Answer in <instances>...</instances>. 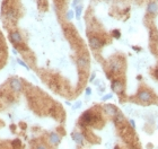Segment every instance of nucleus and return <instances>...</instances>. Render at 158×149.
<instances>
[{"instance_id": "obj_30", "label": "nucleus", "mask_w": 158, "mask_h": 149, "mask_svg": "<svg viewBox=\"0 0 158 149\" xmlns=\"http://www.w3.org/2000/svg\"><path fill=\"white\" fill-rule=\"evenodd\" d=\"M104 1H106V2H110V1H111V0H104Z\"/></svg>"}, {"instance_id": "obj_7", "label": "nucleus", "mask_w": 158, "mask_h": 149, "mask_svg": "<svg viewBox=\"0 0 158 149\" xmlns=\"http://www.w3.org/2000/svg\"><path fill=\"white\" fill-rule=\"evenodd\" d=\"M77 66L79 69L82 70H87L90 66V61H89V58L87 55H80L77 59Z\"/></svg>"}, {"instance_id": "obj_23", "label": "nucleus", "mask_w": 158, "mask_h": 149, "mask_svg": "<svg viewBox=\"0 0 158 149\" xmlns=\"http://www.w3.org/2000/svg\"><path fill=\"white\" fill-rule=\"evenodd\" d=\"M79 4H80V0H72V4H71V6H72V8L75 9V8H76L78 5H79Z\"/></svg>"}, {"instance_id": "obj_32", "label": "nucleus", "mask_w": 158, "mask_h": 149, "mask_svg": "<svg viewBox=\"0 0 158 149\" xmlns=\"http://www.w3.org/2000/svg\"><path fill=\"white\" fill-rule=\"evenodd\" d=\"M157 70H158V63H157Z\"/></svg>"}, {"instance_id": "obj_13", "label": "nucleus", "mask_w": 158, "mask_h": 149, "mask_svg": "<svg viewBox=\"0 0 158 149\" xmlns=\"http://www.w3.org/2000/svg\"><path fill=\"white\" fill-rule=\"evenodd\" d=\"M113 121L116 125H121V124L126 121V117H124V115H123L120 111H119V112H118V114L113 117Z\"/></svg>"}, {"instance_id": "obj_5", "label": "nucleus", "mask_w": 158, "mask_h": 149, "mask_svg": "<svg viewBox=\"0 0 158 149\" xmlns=\"http://www.w3.org/2000/svg\"><path fill=\"white\" fill-rule=\"evenodd\" d=\"M88 43H89V46H90L93 50H95V51L101 50L102 48L104 46V42H103L98 36H96V35H92V36H89Z\"/></svg>"}, {"instance_id": "obj_4", "label": "nucleus", "mask_w": 158, "mask_h": 149, "mask_svg": "<svg viewBox=\"0 0 158 149\" xmlns=\"http://www.w3.org/2000/svg\"><path fill=\"white\" fill-rule=\"evenodd\" d=\"M111 89L113 93L115 94H123L124 93V89H126V85H124V81L120 79V78H114L111 80Z\"/></svg>"}, {"instance_id": "obj_27", "label": "nucleus", "mask_w": 158, "mask_h": 149, "mask_svg": "<svg viewBox=\"0 0 158 149\" xmlns=\"http://www.w3.org/2000/svg\"><path fill=\"white\" fill-rule=\"evenodd\" d=\"M132 49H133V50H134L136 52H140V51H141V48H140V46H137V45H133V46H132Z\"/></svg>"}, {"instance_id": "obj_12", "label": "nucleus", "mask_w": 158, "mask_h": 149, "mask_svg": "<svg viewBox=\"0 0 158 149\" xmlns=\"http://www.w3.org/2000/svg\"><path fill=\"white\" fill-rule=\"evenodd\" d=\"M71 137H72V140L76 143H78V145H82L84 143V135L80 133V132L75 131V132L71 133Z\"/></svg>"}, {"instance_id": "obj_24", "label": "nucleus", "mask_w": 158, "mask_h": 149, "mask_svg": "<svg viewBox=\"0 0 158 149\" xmlns=\"http://www.w3.org/2000/svg\"><path fill=\"white\" fill-rule=\"evenodd\" d=\"M35 149H49V147H48L46 145H44V143H41V145H38Z\"/></svg>"}, {"instance_id": "obj_31", "label": "nucleus", "mask_w": 158, "mask_h": 149, "mask_svg": "<svg viewBox=\"0 0 158 149\" xmlns=\"http://www.w3.org/2000/svg\"><path fill=\"white\" fill-rule=\"evenodd\" d=\"M157 129H158V122H157Z\"/></svg>"}, {"instance_id": "obj_26", "label": "nucleus", "mask_w": 158, "mask_h": 149, "mask_svg": "<svg viewBox=\"0 0 158 149\" xmlns=\"http://www.w3.org/2000/svg\"><path fill=\"white\" fill-rule=\"evenodd\" d=\"M104 91H105V87L100 85V88H98V94H103Z\"/></svg>"}, {"instance_id": "obj_6", "label": "nucleus", "mask_w": 158, "mask_h": 149, "mask_svg": "<svg viewBox=\"0 0 158 149\" xmlns=\"http://www.w3.org/2000/svg\"><path fill=\"white\" fill-rule=\"evenodd\" d=\"M146 13L148 16H156L158 14V4L155 1V0H150V1H148V4H147V6H146Z\"/></svg>"}, {"instance_id": "obj_14", "label": "nucleus", "mask_w": 158, "mask_h": 149, "mask_svg": "<svg viewBox=\"0 0 158 149\" xmlns=\"http://www.w3.org/2000/svg\"><path fill=\"white\" fill-rule=\"evenodd\" d=\"M6 18L8 20H15L16 19V12L14 10L13 8H8V10L6 12Z\"/></svg>"}, {"instance_id": "obj_21", "label": "nucleus", "mask_w": 158, "mask_h": 149, "mask_svg": "<svg viewBox=\"0 0 158 149\" xmlns=\"http://www.w3.org/2000/svg\"><path fill=\"white\" fill-rule=\"evenodd\" d=\"M129 124L131 125V129L136 130V128H137V124H136V121H134L133 119H129Z\"/></svg>"}, {"instance_id": "obj_16", "label": "nucleus", "mask_w": 158, "mask_h": 149, "mask_svg": "<svg viewBox=\"0 0 158 149\" xmlns=\"http://www.w3.org/2000/svg\"><path fill=\"white\" fill-rule=\"evenodd\" d=\"M74 18H75V10H72V9L67 10V13H66V19L68 20V22H71Z\"/></svg>"}, {"instance_id": "obj_11", "label": "nucleus", "mask_w": 158, "mask_h": 149, "mask_svg": "<svg viewBox=\"0 0 158 149\" xmlns=\"http://www.w3.org/2000/svg\"><path fill=\"white\" fill-rule=\"evenodd\" d=\"M61 141V137L58 132H51L49 135V143L52 145V146H58Z\"/></svg>"}, {"instance_id": "obj_1", "label": "nucleus", "mask_w": 158, "mask_h": 149, "mask_svg": "<svg viewBox=\"0 0 158 149\" xmlns=\"http://www.w3.org/2000/svg\"><path fill=\"white\" fill-rule=\"evenodd\" d=\"M136 98L139 101L140 103L142 104H150L155 99V95L152 91L147 89V88H142L140 89L137 95H136Z\"/></svg>"}, {"instance_id": "obj_29", "label": "nucleus", "mask_w": 158, "mask_h": 149, "mask_svg": "<svg viewBox=\"0 0 158 149\" xmlns=\"http://www.w3.org/2000/svg\"><path fill=\"white\" fill-rule=\"evenodd\" d=\"M13 53H14V54H15V55H17V51H16L15 49H14V50H13Z\"/></svg>"}, {"instance_id": "obj_18", "label": "nucleus", "mask_w": 158, "mask_h": 149, "mask_svg": "<svg viewBox=\"0 0 158 149\" xmlns=\"http://www.w3.org/2000/svg\"><path fill=\"white\" fill-rule=\"evenodd\" d=\"M16 61H17V63H18L19 66L24 67V68H25V69H27V70H31V67H30L28 65H26V62H25V61H23L22 59L17 58V60H16Z\"/></svg>"}, {"instance_id": "obj_3", "label": "nucleus", "mask_w": 158, "mask_h": 149, "mask_svg": "<svg viewBox=\"0 0 158 149\" xmlns=\"http://www.w3.org/2000/svg\"><path fill=\"white\" fill-rule=\"evenodd\" d=\"M97 120V117L95 115L92 111H86L84 112L80 117V121L79 123L82 127H86V125H90V124H94Z\"/></svg>"}, {"instance_id": "obj_8", "label": "nucleus", "mask_w": 158, "mask_h": 149, "mask_svg": "<svg viewBox=\"0 0 158 149\" xmlns=\"http://www.w3.org/2000/svg\"><path fill=\"white\" fill-rule=\"evenodd\" d=\"M9 85H10V88L15 93H19V91H23V83L18 78H12L9 81Z\"/></svg>"}, {"instance_id": "obj_9", "label": "nucleus", "mask_w": 158, "mask_h": 149, "mask_svg": "<svg viewBox=\"0 0 158 149\" xmlns=\"http://www.w3.org/2000/svg\"><path fill=\"white\" fill-rule=\"evenodd\" d=\"M103 110H104V112H105L110 117H114L118 114V112H119V109H118L115 105H113V104H105V105L103 106Z\"/></svg>"}, {"instance_id": "obj_20", "label": "nucleus", "mask_w": 158, "mask_h": 149, "mask_svg": "<svg viewBox=\"0 0 158 149\" xmlns=\"http://www.w3.org/2000/svg\"><path fill=\"white\" fill-rule=\"evenodd\" d=\"M82 106V101H77L76 103L72 105V110H78Z\"/></svg>"}, {"instance_id": "obj_10", "label": "nucleus", "mask_w": 158, "mask_h": 149, "mask_svg": "<svg viewBox=\"0 0 158 149\" xmlns=\"http://www.w3.org/2000/svg\"><path fill=\"white\" fill-rule=\"evenodd\" d=\"M9 37H10L12 43H14V44H17V45H18V44H22V43H23L22 34H20L18 31H13V32H10Z\"/></svg>"}, {"instance_id": "obj_25", "label": "nucleus", "mask_w": 158, "mask_h": 149, "mask_svg": "<svg viewBox=\"0 0 158 149\" xmlns=\"http://www.w3.org/2000/svg\"><path fill=\"white\" fill-rule=\"evenodd\" d=\"M95 79H96V73L93 72V73L90 75V77H89V83H93Z\"/></svg>"}, {"instance_id": "obj_15", "label": "nucleus", "mask_w": 158, "mask_h": 149, "mask_svg": "<svg viewBox=\"0 0 158 149\" xmlns=\"http://www.w3.org/2000/svg\"><path fill=\"white\" fill-rule=\"evenodd\" d=\"M82 10H84V7H82V4H79L78 6L75 8V17H76V19H80V17H82Z\"/></svg>"}, {"instance_id": "obj_17", "label": "nucleus", "mask_w": 158, "mask_h": 149, "mask_svg": "<svg viewBox=\"0 0 158 149\" xmlns=\"http://www.w3.org/2000/svg\"><path fill=\"white\" fill-rule=\"evenodd\" d=\"M111 34H112V37H114L115 40H119L121 37V31L118 30V28H114L113 31L111 32Z\"/></svg>"}, {"instance_id": "obj_2", "label": "nucleus", "mask_w": 158, "mask_h": 149, "mask_svg": "<svg viewBox=\"0 0 158 149\" xmlns=\"http://www.w3.org/2000/svg\"><path fill=\"white\" fill-rule=\"evenodd\" d=\"M124 68V61L120 58H115L112 59L108 63V69L110 72L113 73V75H119Z\"/></svg>"}, {"instance_id": "obj_19", "label": "nucleus", "mask_w": 158, "mask_h": 149, "mask_svg": "<svg viewBox=\"0 0 158 149\" xmlns=\"http://www.w3.org/2000/svg\"><path fill=\"white\" fill-rule=\"evenodd\" d=\"M113 98V93H108V94H105V95H103L102 96V102H106V101H110V99H112Z\"/></svg>"}, {"instance_id": "obj_28", "label": "nucleus", "mask_w": 158, "mask_h": 149, "mask_svg": "<svg viewBox=\"0 0 158 149\" xmlns=\"http://www.w3.org/2000/svg\"><path fill=\"white\" fill-rule=\"evenodd\" d=\"M93 83L95 84V86H100V85H101V80H97V79H95Z\"/></svg>"}, {"instance_id": "obj_22", "label": "nucleus", "mask_w": 158, "mask_h": 149, "mask_svg": "<svg viewBox=\"0 0 158 149\" xmlns=\"http://www.w3.org/2000/svg\"><path fill=\"white\" fill-rule=\"evenodd\" d=\"M85 95L86 96H90L92 95V88L90 87H86L85 88Z\"/></svg>"}]
</instances>
